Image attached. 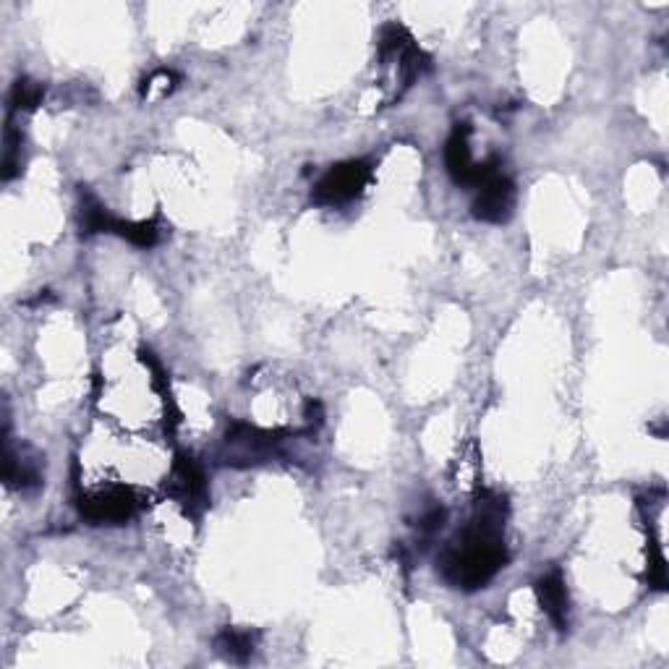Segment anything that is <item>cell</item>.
Returning a JSON list of instances; mask_svg holds the SVG:
<instances>
[{
    "label": "cell",
    "mask_w": 669,
    "mask_h": 669,
    "mask_svg": "<svg viewBox=\"0 0 669 669\" xmlns=\"http://www.w3.org/2000/svg\"><path fill=\"white\" fill-rule=\"evenodd\" d=\"M508 497L495 490H482L473 497L471 521L439 552L437 573L450 589L479 591L510 560L505 547Z\"/></svg>",
    "instance_id": "6da1fadb"
},
{
    "label": "cell",
    "mask_w": 669,
    "mask_h": 669,
    "mask_svg": "<svg viewBox=\"0 0 669 669\" xmlns=\"http://www.w3.org/2000/svg\"><path fill=\"white\" fill-rule=\"evenodd\" d=\"M294 429H262L249 421L233 419L223 437V453L220 460L231 469H249V466L268 463L285 445V439L296 437Z\"/></svg>",
    "instance_id": "7a4b0ae2"
},
{
    "label": "cell",
    "mask_w": 669,
    "mask_h": 669,
    "mask_svg": "<svg viewBox=\"0 0 669 669\" xmlns=\"http://www.w3.org/2000/svg\"><path fill=\"white\" fill-rule=\"evenodd\" d=\"M372 181V162L346 160L337 162L311 188V201L320 207H337L361 197L363 188Z\"/></svg>",
    "instance_id": "3957f363"
},
{
    "label": "cell",
    "mask_w": 669,
    "mask_h": 669,
    "mask_svg": "<svg viewBox=\"0 0 669 669\" xmlns=\"http://www.w3.org/2000/svg\"><path fill=\"white\" fill-rule=\"evenodd\" d=\"M469 139H471L469 123H456V128H453L445 141V168L458 186L479 188L486 178H492V175L499 173L503 160L490 158L484 162H476L471 154Z\"/></svg>",
    "instance_id": "277c9868"
},
{
    "label": "cell",
    "mask_w": 669,
    "mask_h": 669,
    "mask_svg": "<svg viewBox=\"0 0 669 669\" xmlns=\"http://www.w3.org/2000/svg\"><path fill=\"white\" fill-rule=\"evenodd\" d=\"M165 492L181 505V508H184L186 516L194 518V521L201 518V512L207 510V505H210L207 473L191 453H184V450L175 453Z\"/></svg>",
    "instance_id": "5b68a950"
},
{
    "label": "cell",
    "mask_w": 669,
    "mask_h": 669,
    "mask_svg": "<svg viewBox=\"0 0 669 669\" xmlns=\"http://www.w3.org/2000/svg\"><path fill=\"white\" fill-rule=\"evenodd\" d=\"M76 510L84 521L95 523V525H121L126 521H132L139 510V497L134 495L132 486L115 484L106 492H95V495H87L82 492L76 497Z\"/></svg>",
    "instance_id": "8992f818"
},
{
    "label": "cell",
    "mask_w": 669,
    "mask_h": 669,
    "mask_svg": "<svg viewBox=\"0 0 669 669\" xmlns=\"http://www.w3.org/2000/svg\"><path fill=\"white\" fill-rule=\"evenodd\" d=\"M471 210L473 218L482 220V223H508L512 218V210H516V184H512L510 175L499 171L492 175V178H486L484 184L479 186Z\"/></svg>",
    "instance_id": "52a82bcc"
},
{
    "label": "cell",
    "mask_w": 669,
    "mask_h": 669,
    "mask_svg": "<svg viewBox=\"0 0 669 669\" xmlns=\"http://www.w3.org/2000/svg\"><path fill=\"white\" fill-rule=\"evenodd\" d=\"M536 596L542 609L547 612L549 622L555 625V630L565 633L570 625V596L568 586H565V575L560 568H552L536 581Z\"/></svg>",
    "instance_id": "ba28073f"
},
{
    "label": "cell",
    "mask_w": 669,
    "mask_h": 669,
    "mask_svg": "<svg viewBox=\"0 0 669 669\" xmlns=\"http://www.w3.org/2000/svg\"><path fill=\"white\" fill-rule=\"evenodd\" d=\"M3 482L5 486H11V490L18 492H29L37 490V486L42 484V469H40V460L37 458H27L22 453L14 450L11 447L9 434L3 432Z\"/></svg>",
    "instance_id": "9c48e42d"
},
{
    "label": "cell",
    "mask_w": 669,
    "mask_h": 669,
    "mask_svg": "<svg viewBox=\"0 0 669 669\" xmlns=\"http://www.w3.org/2000/svg\"><path fill=\"white\" fill-rule=\"evenodd\" d=\"M257 641L259 635L255 630H244V628H223L214 639V648L218 654H223L225 659L238 661V665H246L257 652Z\"/></svg>",
    "instance_id": "30bf717a"
},
{
    "label": "cell",
    "mask_w": 669,
    "mask_h": 669,
    "mask_svg": "<svg viewBox=\"0 0 669 669\" xmlns=\"http://www.w3.org/2000/svg\"><path fill=\"white\" fill-rule=\"evenodd\" d=\"M79 197H82L79 225H82L84 236H95V233H110V228H113V220H115L113 214H110L106 207H102L100 201H97L84 186H82Z\"/></svg>",
    "instance_id": "8fae6325"
},
{
    "label": "cell",
    "mask_w": 669,
    "mask_h": 669,
    "mask_svg": "<svg viewBox=\"0 0 669 669\" xmlns=\"http://www.w3.org/2000/svg\"><path fill=\"white\" fill-rule=\"evenodd\" d=\"M110 233H115V236L126 238L128 244L139 246V249H152V246H158V241H160L158 218L141 220V223H126V220L115 218Z\"/></svg>",
    "instance_id": "7c38bea8"
},
{
    "label": "cell",
    "mask_w": 669,
    "mask_h": 669,
    "mask_svg": "<svg viewBox=\"0 0 669 669\" xmlns=\"http://www.w3.org/2000/svg\"><path fill=\"white\" fill-rule=\"evenodd\" d=\"M42 97H45V87L40 82L29 79V76H18L9 95L11 113H18V110H27V113L29 110H37L42 106Z\"/></svg>",
    "instance_id": "4fadbf2b"
},
{
    "label": "cell",
    "mask_w": 669,
    "mask_h": 669,
    "mask_svg": "<svg viewBox=\"0 0 669 669\" xmlns=\"http://www.w3.org/2000/svg\"><path fill=\"white\" fill-rule=\"evenodd\" d=\"M22 145L24 136L14 126V119H9L5 126V149H3V181H14L22 173Z\"/></svg>",
    "instance_id": "5bb4252c"
},
{
    "label": "cell",
    "mask_w": 669,
    "mask_h": 669,
    "mask_svg": "<svg viewBox=\"0 0 669 669\" xmlns=\"http://www.w3.org/2000/svg\"><path fill=\"white\" fill-rule=\"evenodd\" d=\"M445 521H447V510L442 508V505H432V508L421 512L419 523H416V536H419L421 547H426V544H432L434 538H437L439 531L445 529Z\"/></svg>",
    "instance_id": "9a60e30c"
},
{
    "label": "cell",
    "mask_w": 669,
    "mask_h": 669,
    "mask_svg": "<svg viewBox=\"0 0 669 669\" xmlns=\"http://www.w3.org/2000/svg\"><path fill=\"white\" fill-rule=\"evenodd\" d=\"M175 82H178V74H175V71H171V69L154 71V74L149 76V79H145V84H141V97H145V100H147V97L152 95L154 87H160L162 95H171L173 87H175Z\"/></svg>",
    "instance_id": "2e32d148"
}]
</instances>
